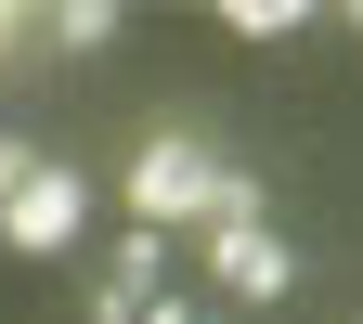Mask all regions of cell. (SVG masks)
Listing matches in <instances>:
<instances>
[{
    "mask_svg": "<svg viewBox=\"0 0 363 324\" xmlns=\"http://www.w3.org/2000/svg\"><path fill=\"white\" fill-rule=\"evenodd\" d=\"M130 324H208L195 298H143V311H130Z\"/></svg>",
    "mask_w": 363,
    "mask_h": 324,
    "instance_id": "obj_8",
    "label": "cell"
},
{
    "mask_svg": "<svg viewBox=\"0 0 363 324\" xmlns=\"http://www.w3.org/2000/svg\"><path fill=\"white\" fill-rule=\"evenodd\" d=\"M143 298H169V234H117L104 286H91V324H130Z\"/></svg>",
    "mask_w": 363,
    "mask_h": 324,
    "instance_id": "obj_4",
    "label": "cell"
},
{
    "mask_svg": "<svg viewBox=\"0 0 363 324\" xmlns=\"http://www.w3.org/2000/svg\"><path fill=\"white\" fill-rule=\"evenodd\" d=\"M39 39H52V52H104V39H117V0H52Z\"/></svg>",
    "mask_w": 363,
    "mask_h": 324,
    "instance_id": "obj_5",
    "label": "cell"
},
{
    "mask_svg": "<svg viewBox=\"0 0 363 324\" xmlns=\"http://www.w3.org/2000/svg\"><path fill=\"white\" fill-rule=\"evenodd\" d=\"M208 208H220V156L156 130V143L130 156V234H169V220H208Z\"/></svg>",
    "mask_w": 363,
    "mask_h": 324,
    "instance_id": "obj_1",
    "label": "cell"
},
{
    "mask_svg": "<svg viewBox=\"0 0 363 324\" xmlns=\"http://www.w3.org/2000/svg\"><path fill=\"white\" fill-rule=\"evenodd\" d=\"M39 169V143H13V130H0V208H13V181Z\"/></svg>",
    "mask_w": 363,
    "mask_h": 324,
    "instance_id": "obj_7",
    "label": "cell"
},
{
    "mask_svg": "<svg viewBox=\"0 0 363 324\" xmlns=\"http://www.w3.org/2000/svg\"><path fill=\"white\" fill-rule=\"evenodd\" d=\"M78 220H91V181L65 156H39L13 181V208H0V247H13V259H52V247H78Z\"/></svg>",
    "mask_w": 363,
    "mask_h": 324,
    "instance_id": "obj_2",
    "label": "cell"
},
{
    "mask_svg": "<svg viewBox=\"0 0 363 324\" xmlns=\"http://www.w3.org/2000/svg\"><path fill=\"white\" fill-rule=\"evenodd\" d=\"M350 26H363V13H350Z\"/></svg>",
    "mask_w": 363,
    "mask_h": 324,
    "instance_id": "obj_10",
    "label": "cell"
},
{
    "mask_svg": "<svg viewBox=\"0 0 363 324\" xmlns=\"http://www.w3.org/2000/svg\"><path fill=\"white\" fill-rule=\"evenodd\" d=\"M13 39H26V13H0V65H13Z\"/></svg>",
    "mask_w": 363,
    "mask_h": 324,
    "instance_id": "obj_9",
    "label": "cell"
},
{
    "mask_svg": "<svg viewBox=\"0 0 363 324\" xmlns=\"http://www.w3.org/2000/svg\"><path fill=\"white\" fill-rule=\"evenodd\" d=\"M208 272H220V298H286L298 286V259L272 220H208Z\"/></svg>",
    "mask_w": 363,
    "mask_h": 324,
    "instance_id": "obj_3",
    "label": "cell"
},
{
    "mask_svg": "<svg viewBox=\"0 0 363 324\" xmlns=\"http://www.w3.org/2000/svg\"><path fill=\"white\" fill-rule=\"evenodd\" d=\"M220 26H234V39H298L311 13H298V0H220Z\"/></svg>",
    "mask_w": 363,
    "mask_h": 324,
    "instance_id": "obj_6",
    "label": "cell"
}]
</instances>
